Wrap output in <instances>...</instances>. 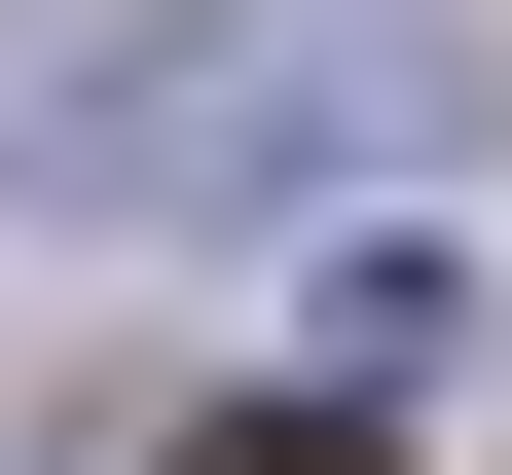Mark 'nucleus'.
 Returning a JSON list of instances; mask_svg holds the SVG:
<instances>
[{"mask_svg": "<svg viewBox=\"0 0 512 475\" xmlns=\"http://www.w3.org/2000/svg\"><path fill=\"white\" fill-rule=\"evenodd\" d=\"M293 293H330V439H366V402H403V366H476V256H439V220H330V256H293Z\"/></svg>", "mask_w": 512, "mask_h": 475, "instance_id": "nucleus-1", "label": "nucleus"}, {"mask_svg": "<svg viewBox=\"0 0 512 475\" xmlns=\"http://www.w3.org/2000/svg\"><path fill=\"white\" fill-rule=\"evenodd\" d=\"M183 475H403V439H330V402H220V439H183Z\"/></svg>", "mask_w": 512, "mask_h": 475, "instance_id": "nucleus-2", "label": "nucleus"}]
</instances>
